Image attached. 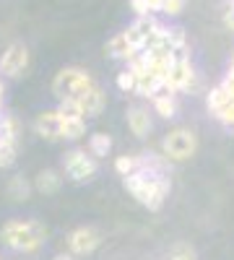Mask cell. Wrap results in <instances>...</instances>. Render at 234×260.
I'll return each instance as SVG.
<instances>
[{"label": "cell", "instance_id": "obj_18", "mask_svg": "<svg viewBox=\"0 0 234 260\" xmlns=\"http://www.w3.org/2000/svg\"><path fill=\"white\" fill-rule=\"evenodd\" d=\"M31 190H34V185H31L24 175H13V177L8 180V195H11L13 201H29Z\"/></svg>", "mask_w": 234, "mask_h": 260}, {"label": "cell", "instance_id": "obj_14", "mask_svg": "<svg viewBox=\"0 0 234 260\" xmlns=\"http://www.w3.org/2000/svg\"><path fill=\"white\" fill-rule=\"evenodd\" d=\"M151 107H154V112H156L159 117H164V120H172V117L177 115V99H175L172 91L156 94V96L151 99Z\"/></svg>", "mask_w": 234, "mask_h": 260}, {"label": "cell", "instance_id": "obj_23", "mask_svg": "<svg viewBox=\"0 0 234 260\" xmlns=\"http://www.w3.org/2000/svg\"><path fill=\"white\" fill-rule=\"evenodd\" d=\"M16 154H18V146L6 141V138H0V169H8L16 164Z\"/></svg>", "mask_w": 234, "mask_h": 260}, {"label": "cell", "instance_id": "obj_3", "mask_svg": "<svg viewBox=\"0 0 234 260\" xmlns=\"http://www.w3.org/2000/svg\"><path fill=\"white\" fill-rule=\"evenodd\" d=\"M94 86H96V81L91 78L89 71H83V68H62L52 78V94H55L57 102L68 99V96L83 99L94 89Z\"/></svg>", "mask_w": 234, "mask_h": 260}, {"label": "cell", "instance_id": "obj_11", "mask_svg": "<svg viewBox=\"0 0 234 260\" xmlns=\"http://www.w3.org/2000/svg\"><path fill=\"white\" fill-rule=\"evenodd\" d=\"M104 50L110 52V57H115V60H122L125 65L130 62V60H136L143 50H138V47H133L130 42H127V37H125V31H120V34H115L107 45H104Z\"/></svg>", "mask_w": 234, "mask_h": 260}, {"label": "cell", "instance_id": "obj_26", "mask_svg": "<svg viewBox=\"0 0 234 260\" xmlns=\"http://www.w3.org/2000/svg\"><path fill=\"white\" fill-rule=\"evenodd\" d=\"M182 8H185V0H164L161 3V13L166 16H180Z\"/></svg>", "mask_w": 234, "mask_h": 260}, {"label": "cell", "instance_id": "obj_25", "mask_svg": "<svg viewBox=\"0 0 234 260\" xmlns=\"http://www.w3.org/2000/svg\"><path fill=\"white\" fill-rule=\"evenodd\" d=\"M214 117H216L224 127H234V102H229V104L224 107V110H219Z\"/></svg>", "mask_w": 234, "mask_h": 260}, {"label": "cell", "instance_id": "obj_33", "mask_svg": "<svg viewBox=\"0 0 234 260\" xmlns=\"http://www.w3.org/2000/svg\"><path fill=\"white\" fill-rule=\"evenodd\" d=\"M231 3H234V0H231Z\"/></svg>", "mask_w": 234, "mask_h": 260}, {"label": "cell", "instance_id": "obj_1", "mask_svg": "<svg viewBox=\"0 0 234 260\" xmlns=\"http://www.w3.org/2000/svg\"><path fill=\"white\" fill-rule=\"evenodd\" d=\"M122 187L133 195V198L148 208V211H159L166 201L169 190H172V180L169 175H148V172H133V175L122 177Z\"/></svg>", "mask_w": 234, "mask_h": 260}, {"label": "cell", "instance_id": "obj_28", "mask_svg": "<svg viewBox=\"0 0 234 260\" xmlns=\"http://www.w3.org/2000/svg\"><path fill=\"white\" fill-rule=\"evenodd\" d=\"M224 26L229 29V31H234V3L226 8V13H224Z\"/></svg>", "mask_w": 234, "mask_h": 260}, {"label": "cell", "instance_id": "obj_15", "mask_svg": "<svg viewBox=\"0 0 234 260\" xmlns=\"http://www.w3.org/2000/svg\"><path fill=\"white\" fill-rule=\"evenodd\" d=\"M86 148H89V154H91L94 159H104V156L112 151V136L102 133V130H99V133H91Z\"/></svg>", "mask_w": 234, "mask_h": 260}, {"label": "cell", "instance_id": "obj_10", "mask_svg": "<svg viewBox=\"0 0 234 260\" xmlns=\"http://www.w3.org/2000/svg\"><path fill=\"white\" fill-rule=\"evenodd\" d=\"M125 122H127V130H130V133H133L136 138H146V136L154 130L151 115H148V110H146V107H141V104L127 107V112H125Z\"/></svg>", "mask_w": 234, "mask_h": 260}, {"label": "cell", "instance_id": "obj_9", "mask_svg": "<svg viewBox=\"0 0 234 260\" xmlns=\"http://www.w3.org/2000/svg\"><path fill=\"white\" fill-rule=\"evenodd\" d=\"M34 133L47 141V143H57L62 141V115L57 110H45L34 117Z\"/></svg>", "mask_w": 234, "mask_h": 260}, {"label": "cell", "instance_id": "obj_8", "mask_svg": "<svg viewBox=\"0 0 234 260\" xmlns=\"http://www.w3.org/2000/svg\"><path fill=\"white\" fill-rule=\"evenodd\" d=\"M68 252L76 255V257H83V255H91L99 245H102V234L94 229V226H76L71 234H68Z\"/></svg>", "mask_w": 234, "mask_h": 260}, {"label": "cell", "instance_id": "obj_29", "mask_svg": "<svg viewBox=\"0 0 234 260\" xmlns=\"http://www.w3.org/2000/svg\"><path fill=\"white\" fill-rule=\"evenodd\" d=\"M221 86H224V89H226V91H229V94L234 96V71H231V68H229V73H226V78L221 81Z\"/></svg>", "mask_w": 234, "mask_h": 260}, {"label": "cell", "instance_id": "obj_13", "mask_svg": "<svg viewBox=\"0 0 234 260\" xmlns=\"http://www.w3.org/2000/svg\"><path fill=\"white\" fill-rule=\"evenodd\" d=\"M81 104H83V112H86V117H99V115L104 112V107H107V94H104V89L96 83L94 89L81 99Z\"/></svg>", "mask_w": 234, "mask_h": 260}, {"label": "cell", "instance_id": "obj_17", "mask_svg": "<svg viewBox=\"0 0 234 260\" xmlns=\"http://www.w3.org/2000/svg\"><path fill=\"white\" fill-rule=\"evenodd\" d=\"M229 102H234V96L224 89L221 83H219V86H214V89L208 91V96H206V104H208V112H211V115H216L219 110H224V107H226Z\"/></svg>", "mask_w": 234, "mask_h": 260}, {"label": "cell", "instance_id": "obj_5", "mask_svg": "<svg viewBox=\"0 0 234 260\" xmlns=\"http://www.w3.org/2000/svg\"><path fill=\"white\" fill-rule=\"evenodd\" d=\"M62 172L73 180V182H89L99 172V159L89 154V148H71L65 159H62Z\"/></svg>", "mask_w": 234, "mask_h": 260}, {"label": "cell", "instance_id": "obj_22", "mask_svg": "<svg viewBox=\"0 0 234 260\" xmlns=\"http://www.w3.org/2000/svg\"><path fill=\"white\" fill-rule=\"evenodd\" d=\"M136 86H138V76H136V71L125 65V71L117 73V89H120L122 94H136Z\"/></svg>", "mask_w": 234, "mask_h": 260}, {"label": "cell", "instance_id": "obj_2", "mask_svg": "<svg viewBox=\"0 0 234 260\" xmlns=\"http://www.w3.org/2000/svg\"><path fill=\"white\" fill-rule=\"evenodd\" d=\"M0 240L13 252H37L47 240V226L37 219H8L0 226Z\"/></svg>", "mask_w": 234, "mask_h": 260}, {"label": "cell", "instance_id": "obj_32", "mask_svg": "<svg viewBox=\"0 0 234 260\" xmlns=\"http://www.w3.org/2000/svg\"><path fill=\"white\" fill-rule=\"evenodd\" d=\"M229 68L234 71V55H231V60H229Z\"/></svg>", "mask_w": 234, "mask_h": 260}, {"label": "cell", "instance_id": "obj_19", "mask_svg": "<svg viewBox=\"0 0 234 260\" xmlns=\"http://www.w3.org/2000/svg\"><path fill=\"white\" fill-rule=\"evenodd\" d=\"M18 133H21V127H18V120L13 115H3V117H0V138H6V141L18 146Z\"/></svg>", "mask_w": 234, "mask_h": 260}, {"label": "cell", "instance_id": "obj_21", "mask_svg": "<svg viewBox=\"0 0 234 260\" xmlns=\"http://www.w3.org/2000/svg\"><path fill=\"white\" fill-rule=\"evenodd\" d=\"M57 112H60L62 117H86L81 99H73V96H68V99H60V102H57Z\"/></svg>", "mask_w": 234, "mask_h": 260}, {"label": "cell", "instance_id": "obj_20", "mask_svg": "<svg viewBox=\"0 0 234 260\" xmlns=\"http://www.w3.org/2000/svg\"><path fill=\"white\" fill-rule=\"evenodd\" d=\"M141 161H138V154H122L115 159V172L120 177H127V175H133V172H138Z\"/></svg>", "mask_w": 234, "mask_h": 260}, {"label": "cell", "instance_id": "obj_24", "mask_svg": "<svg viewBox=\"0 0 234 260\" xmlns=\"http://www.w3.org/2000/svg\"><path fill=\"white\" fill-rule=\"evenodd\" d=\"M169 260H195V250L190 247V245H185V242H180V245L172 247V252H169Z\"/></svg>", "mask_w": 234, "mask_h": 260}, {"label": "cell", "instance_id": "obj_4", "mask_svg": "<svg viewBox=\"0 0 234 260\" xmlns=\"http://www.w3.org/2000/svg\"><path fill=\"white\" fill-rule=\"evenodd\" d=\"M198 151V136L190 127H172L161 138V154L169 164L190 161Z\"/></svg>", "mask_w": 234, "mask_h": 260}, {"label": "cell", "instance_id": "obj_31", "mask_svg": "<svg viewBox=\"0 0 234 260\" xmlns=\"http://www.w3.org/2000/svg\"><path fill=\"white\" fill-rule=\"evenodd\" d=\"M148 3H151L154 11H161V3H164V0H148Z\"/></svg>", "mask_w": 234, "mask_h": 260}, {"label": "cell", "instance_id": "obj_6", "mask_svg": "<svg viewBox=\"0 0 234 260\" xmlns=\"http://www.w3.org/2000/svg\"><path fill=\"white\" fill-rule=\"evenodd\" d=\"M190 89H195V71H193V62H190L187 47H182V50H175V62L169 68L166 91L180 94V91H190Z\"/></svg>", "mask_w": 234, "mask_h": 260}, {"label": "cell", "instance_id": "obj_12", "mask_svg": "<svg viewBox=\"0 0 234 260\" xmlns=\"http://www.w3.org/2000/svg\"><path fill=\"white\" fill-rule=\"evenodd\" d=\"M60 187H62V172H57V169H42V172H37L34 190L39 195H55Z\"/></svg>", "mask_w": 234, "mask_h": 260}, {"label": "cell", "instance_id": "obj_30", "mask_svg": "<svg viewBox=\"0 0 234 260\" xmlns=\"http://www.w3.org/2000/svg\"><path fill=\"white\" fill-rule=\"evenodd\" d=\"M52 260H76V255H71V252H57Z\"/></svg>", "mask_w": 234, "mask_h": 260}, {"label": "cell", "instance_id": "obj_16", "mask_svg": "<svg viewBox=\"0 0 234 260\" xmlns=\"http://www.w3.org/2000/svg\"><path fill=\"white\" fill-rule=\"evenodd\" d=\"M86 136V117H62V141H81Z\"/></svg>", "mask_w": 234, "mask_h": 260}, {"label": "cell", "instance_id": "obj_7", "mask_svg": "<svg viewBox=\"0 0 234 260\" xmlns=\"http://www.w3.org/2000/svg\"><path fill=\"white\" fill-rule=\"evenodd\" d=\"M29 68V50L24 42H11L0 55V76L6 78H21Z\"/></svg>", "mask_w": 234, "mask_h": 260}, {"label": "cell", "instance_id": "obj_27", "mask_svg": "<svg viewBox=\"0 0 234 260\" xmlns=\"http://www.w3.org/2000/svg\"><path fill=\"white\" fill-rule=\"evenodd\" d=\"M130 8L136 11V16H151L154 13V8H151L148 0H130Z\"/></svg>", "mask_w": 234, "mask_h": 260}]
</instances>
